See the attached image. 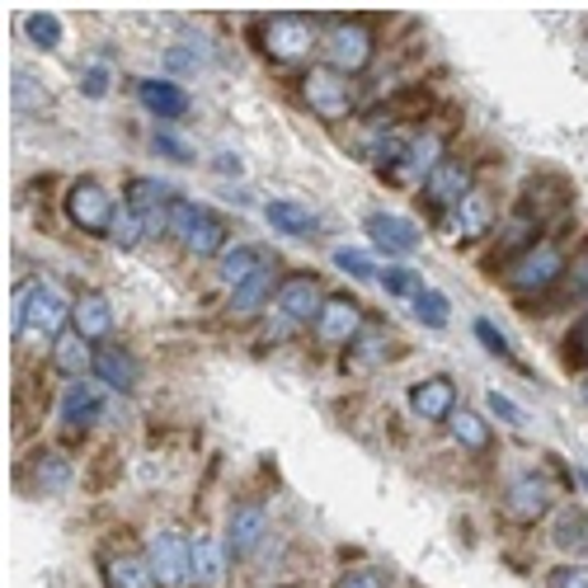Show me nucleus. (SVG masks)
I'll return each mask as SVG.
<instances>
[{"instance_id": "obj_29", "label": "nucleus", "mask_w": 588, "mask_h": 588, "mask_svg": "<svg viewBox=\"0 0 588 588\" xmlns=\"http://www.w3.org/2000/svg\"><path fill=\"white\" fill-rule=\"evenodd\" d=\"M33 475H39V490L57 494L71 481V466H66V456H57V452H39V456H33Z\"/></svg>"}, {"instance_id": "obj_22", "label": "nucleus", "mask_w": 588, "mask_h": 588, "mask_svg": "<svg viewBox=\"0 0 588 588\" xmlns=\"http://www.w3.org/2000/svg\"><path fill=\"white\" fill-rule=\"evenodd\" d=\"M137 95L156 118H183V114H189V95H183L175 81H141Z\"/></svg>"}, {"instance_id": "obj_32", "label": "nucleus", "mask_w": 588, "mask_h": 588, "mask_svg": "<svg viewBox=\"0 0 588 588\" xmlns=\"http://www.w3.org/2000/svg\"><path fill=\"white\" fill-rule=\"evenodd\" d=\"M377 279H381V287L391 292V297H410V302H414L419 292H424V279H419L414 269H406V264H396V269H381Z\"/></svg>"}, {"instance_id": "obj_31", "label": "nucleus", "mask_w": 588, "mask_h": 588, "mask_svg": "<svg viewBox=\"0 0 588 588\" xmlns=\"http://www.w3.org/2000/svg\"><path fill=\"white\" fill-rule=\"evenodd\" d=\"M410 306H414V321H419V325H429V329H443V325H448V311H452L443 292H433V287L419 292V297H414Z\"/></svg>"}, {"instance_id": "obj_16", "label": "nucleus", "mask_w": 588, "mask_h": 588, "mask_svg": "<svg viewBox=\"0 0 588 588\" xmlns=\"http://www.w3.org/2000/svg\"><path fill=\"white\" fill-rule=\"evenodd\" d=\"M367 235H372V245L386 250V254H410L419 245V227L406 222V217H396V212H372V217H367Z\"/></svg>"}, {"instance_id": "obj_20", "label": "nucleus", "mask_w": 588, "mask_h": 588, "mask_svg": "<svg viewBox=\"0 0 588 588\" xmlns=\"http://www.w3.org/2000/svg\"><path fill=\"white\" fill-rule=\"evenodd\" d=\"M71 321H76V335L104 339L108 329H114V306H108L104 292H85V297H76V311H71Z\"/></svg>"}, {"instance_id": "obj_3", "label": "nucleus", "mask_w": 588, "mask_h": 588, "mask_svg": "<svg viewBox=\"0 0 588 588\" xmlns=\"http://www.w3.org/2000/svg\"><path fill=\"white\" fill-rule=\"evenodd\" d=\"M560 273H565V250L556 241H537L504 269V283L518 297H537V292H550L560 283Z\"/></svg>"}, {"instance_id": "obj_17", "label": "nucleus", "mask_w": 588, "mask_h": 588, "mask_svg": "<svg viewBox=\"0 0 588 588\" xmlns=\"http://www.w3.org/2000/svg\"><path fill=\"white\" fill-rule=\"evenodd\" d=\"M264 527H269V518H264L260 504H235L231 508V523H227V550L245 560L250 550L264 542Z\"/></svg>"}, {"instance_id": "obj_26", "label": "nucleus", "mask_w": 588, "mask_h": 588, "mask_svg": "<svg viewBox=\"0 0 588 588\" xmlns=\"http://www.w3.org/2000/svg\"><path fill=\"white\" fill-rule=\"evenodd\" d=\"M269 297H273V260L254 273V279H245L241 287L231 292V311H235V316H254Z\"/></svg>"}, {"instance_id": "obj_18", "label": "nucleus", "mask_w": 588, "mask_h": 588, "mask_svg": "<svg viewBox=\"0 0 588 588\" xmlns=\"http://www.w3.org/2000/svg\"><path fill=\"white\" fill-rule=\"evenodd\" d=\"M490 227H494V203H490V193H485V189H471L462 203H456V212H452L456 241H481V235H490Z\"/></svg>"}, {"instance_id": "obj_27", "label": "nucleus", "mask_w": 588, "mask_h": 588, "mask_svg": "<svg viewBox=\"0 0 588 588\" xmlns=\"http://www.w3.org/2000/svg\"><path fill=\"white\" fill-rule=\"evenodd\" d=\"M452 438L466 452H485L490 448V424L475 410H452Z\"/></svg>"}, {"instance_id": "obj_19", "label": "nucleus", "mask_w": 588, "mask_h": 588, "mask_svg": "<svg viewBox=\"0 0 588 588\" xmlns=\"http://www.w3.org/2000/svg\"><path fill=\"white\" fill-rule=\"evenodd\" d=\"M108 391H133L137 386V363H133V354L127 348H118V344H104V348H95V367H90Z\"/></svg>"}, {"instance_id": "obj_5", "label": "nucleus", "mask_w": 588, "mask_h": 588, "mask_svg": "<svg viewBox=\"0 0 588 588\" xmlns=\"http://www.w3.org/2000/svg\"><path fill=\"white\" fill-rule=\"evenodd\" d=\"M302 99L311 104V114L325 118V123H339L354 114V85H348V76H339V71L329 66H311L302 76Z\"/></svg>"}, {"instance_id": "obj_24", "label": "nucleus", "mask_w": 588, "mask_h": 588, "mask_svg": "<svg viewBox=\"0 0 588 588\" xmlns=\"http://www.w3.org/2000/svg\"><path fill=\"white\" fill-rule=\"evenodd\" d=\"M269 264V254L260 250V245H235V250H227L222 254V264H217V273H222V283L235 292L245 279H254V273H260Z\"/></svg>"}, {"instance_id": "obj_14", "label": "nucleus", "mask_w": 588, "mask_h": 588, "mask_svg": "<svg viewBox=\"0 0 588 588\" xmlns=\"http://www.w3.org/2000/svg\"><path fill=\"white\" fill-rule=\"evenodd\" d=\"M410 410L419 419H429V424H438V419H452L456 410V386L452 377H424L410 386Z\"/></svg>"}, {"instance_id": "obj_13", "label": "nucleus", "mask_w": 588, "mask_h": 588, "mask_svg": "<svg viewBox=\"0 0 588 588\" xmlns=\"http://www.w3.org/2000/svg\"><path fill=\"white\" fill-rule=\"evenodd\" d=\"M321 306H325V292H321V283L311 279V273H292V279L279 287V311H283L292 325L316 321Z\"/></svg>"}, {"instance_id": "obj_44", "label": "nucleus", "mask_w": 588, "mask_h": 588, "mask_svg": "<svg viewBox=\"0 0 588 588\" xmlns=\"http://www.w3.org/2000/svg\"><path fill=\"white\" fill-rule=\"evenodd\" d=\"M165 62H170L175 71H183V66H189V71H193V66H198V52H183V48H170V57H165Z\"/></svg>"}, {"instance_id": "obj_40", "label": "nucleus", "mask_w": 588, "mask_h": 588, "mask_svg": "<svg viewBox=\"0 0 588 588\" xmlns=\"http://www.w3.org/2000/svg\"><path fill=\"white\" fill-rule=\"evenodd\" d=\"M81 90L90 99H104L108 95V66H90L85 76H81Z\"/></svg>"}, {"instance_id": "obj_21", "label": "nucleus", "mask_w": 588, "mask_h": 588, "mask_svg": "<svg viewBox=\"0 0 588 588\" xmlns=\"http://www.w3.org/2000/svg\"><path fill=\"white\" fill-rule=\"evenodd\" d=\"M52 367H57L62 377L71 381H81L85 377V367H95V354H90V339L76 335V329H66V335L52 344Z\"/></svg>"}, {"instance_id": "obj_34", "label": "nucleus", "mask_w": 588, "mask_h": 588, "mask_svg": "<svg viewBox=\"0 0 588 588\" xmlns=\"http://www.w3.org/2000/svg\"><path fill=\"white\" fill-rule=\"evenodd\" d=\"M141 235H146V222L123 203L118 217H114V231H108V241H114L118 250H133V245H141Z\"/></svg>"}, {"instance_id": "obj_12", "label": "nucleus", "mask_w": 588, "mask_h": 588, "mask_svg": "<svg viewBox=\"0 0 588 588\" xmlns=\"http://www.w3.org/2000/svg\"><path fill=\"white\" fill-rule=\"evenodd\" d=\"M358 329H363V306L354 297H325L321 316H316L321 344H354Z\"/></svg>"}, {"instance_id": "obj_7", "label": "nucleus", "mask_w": 588, "mask_h": 588, "mask_svg": "<svg viewBox=\"0 0 588 588\" xmlns=\"http://www.w3.org/2000/svg\"><path fill=\"white\" fill-rule=\"evenodd\" d=\"M372 48H377V39L363 20H339L325 33V57H329V71H339V76H358V71H367Z\"/></svg>"}, {"instance_id": "obj_15", "label": "nucleus", "mask_w": 588, "mask_h": 588, "mask_svg": "<svg viewBox=\"0 0 588 588\" xmlns=\"http://www.w3.org/2000/svg\"><path fill=\"white\" fill-rule=\"evenodd\" d=\"M57 410H62L66 429H90V424H99V419H104V391H99V386H90V381H71L62 391Z\"/></svg>"}, {"instance_id": "obj_46", "label": "nucleus", "mask_w": 588, "mask_h": 588, "mask_svg": "<svg viewBox=\"0 0 588 588\" xmlns=\"http://www.w3.org/2000/svg\"><path fill=\"white\" fill-rule=\"evenodd\" d=\"M584 400H588V377H584Z\"/></svg>"}, {"instance_id": "obj_30", "label": "nucleus", "mask_w": 588, "mask_h": 588, "mask_svg": "<svg viewBox=\"0 0 588 588\" xmlns=\"http://www.w3.org/2000/svg\"><path fill=\"white\" fill-rule=\"evenodd\" d=\"M24 33H29V43H33V48L52 52V48L62 43V20H57V14H48V10H33L29 20H24Z\"/></svg>"}, {"instance_id": "obj_23", "label": "nucleus", "mask_w": 588, "mask_h": 588, "mask_svg": "<svg viewBox=\"0 0 588 588\" xmlns=\"http://www.w3.org/2000/svg\"><path fill=\"white\" fill-rule=\"evenodd\" d=\"M104 584L108 588H156V575H151V560L141 556H108L104 560Z\"/></svg>"}, {"instance_id": "obj_1", "label": "nucleus", "mask_w": 588, "mask_h": 588, "mask_svg": "<svg viewBox=\"0 0 588 588\" xmlns=\"http://www.w3.org/2000/svg\"><path fill=\"white\" fill-rule=\"evenodd\" d=\"M71 306L62 287L52 283H24L14 292V311H10V325L20 339H52L57 344L66 335V321H71Z\"/></svg>"}, {"instance_id": "obj_4", "label": "nucleus", "mask_w": 588, "mask_h": 588, "mask_svg": "<svg viewBox=\"0 0 588 588\" xmlns=\"http://www.w3.org/2000/svg\"><path fill=\"white\" fill-rule=\"evenodd\" d=\"M66 217H71V227L85 231V235H108L114 231V198H108V189L99 179H76L66 189Z\"/></svg>"}, {"instance_id": "obj_41", "label": "nucleus", "mask_w": 588, "mask_h": 588, "mask_svg": "<svg viewBox=\"0 0 588 588\" xmlns=\"http://www.w3.org/2000/svg\"><path fill=\"white\" fill-rule=\"evenodd\" d=\"M550 584L556 588H588V565H560Z\"/></svg>"}, {"instance_id": "obj_28", "label": "nucleus", "mask_w": 588, "mask_h": 588, "mask_svg": "<svg viewBox=\"0 0 588 588\" xmlns=\"http://www.w3.org/2000/svg\"><path fill=\"white\" fill-rule=\"evenodd\" d=\"M193 579L212 588L217 579H222V546H217L212 537H198L193 542Z\"/></svg>"}, {"instance_id": "obj_35", "label": "nucleus", "mask_w": 588, "mask_h": 588, "mask_svg": "<svg viewBox=\"0 0 588 588\" xmlns=\"http://www.w3.org/2000/svg\"><path fill=\"white\" fill-rule=\"evenodd\" d=\"M335 264L348 273V279H358V283H367V279H377V264H372V254L367 250H335Z\"/></svg>"}, {"instance_id": "obj_9", "label": "nucleus", "mask_w": 588, "mask_h": 588, "mask_svg": "<svg viewBox=\"0 0 588 588\" xmlns=\"http://www.w3.org/2000/svg\"><path fill=\"white\" fill-rule=\"evenodd\" d=\"M550 504H556V485H550L546 475H537V471L518 475V481L504 490V513L513 523H537V518L550 513Z\"/></svg>"}, {"instance_id": "obj_37", "label": "nucleus", "mask_w": 588, "mask_h": 588, "mask_svg": "<svg viewBox=\"0 0 588 588\" xmlns=\"http://www.w3.org/2000/svg\"><path fill=\"white\" fill-rule=\"evenodd\" d=\"M475 339H481L494 358H513V348H508V339L500 335V325H494V321H485V316L475 321Z\"/></svg>"}, {"instance_id": "obj_38", "label": "nucleus", "mask_w": 588, "mask_h": 588, "mask_svg": "<svg viewBox=\"0 0 588 588\" xmlns=\"http://www.w3.org/2000/svg\"><path fill=\"white\" fill-rule=\"evenodd\" d=\"M565 273H569V283H565L569 297H588V245L575 254V264H565Z\"/></svg>"}, {"instance_id": "obj_10", "label": "nucleus", "mask_w": 588, "mask_h": 588, "mask_svg": "<svg viewBox=\"0 0 588 588\" xmlns=\"http://www.w3.org/2000/svg\"><path fill=\"white\" fill-rule=\"evenodd\" d=\"M471 189H475V183H471V165L456 160V156H448V160L424 179V198H429L433 212H456V203H462Z\"/></svg>"}, {"instance_id": "obj_6", "label": "nucleus", "mask_w": 588, "mask_h": 588, "mask_svg": "<svg viewBox=\"0 0 588 588\" xmlns=\"http://www.w3.org/2000/svg\"><path fill=\"white\" fill-rule=\"evenodd\" d=\"M260 48L273 62H302L316 48V24L302 20V14H269L260 24Z\"/></svg>"}, {"instance_id": "obj_2", "label": "nucleus", "mask_w": 588, "mask_h": 588, "mask_svg": "<svg viewBox=\"0 0 588 588\" xmlns=\"http://www.w3.org/2000/svg\"><path fill=\"white\" fill-rule=\"evenodd\" d=\"M170 235L189 254L208 260V254H222V245H227V222L212 208H203V203L175 198V203H170Z\"/></svg>"}, {"instance_id": "obj_36", "label": "nucleus", "mask_w": 588, "mask_h": 588, "mask_svg": "<svg viewBox=\"0 0 588 588\" xmlns=\"http://www.w3.org/2000/svg\"><path fill=\"white\" fill-rule=\"evenodd\" d=\"M485 406H490L494 419H504L508 429H523V424H527V414H523L518 406H513V400H508L504 391H490V396H485Z\"/></svg>"}, {"instance_id": "obj_45", "label": "nucleus", "mask_w": 588, "mask_h": 588, "mask_svg": "<svg viewBox=\"0 0 588 588\" xmlns=\"http://www.w3.org/2000/svg\"><path fill=\"white\" fill-rule=\"evenodd\" d=\"M217 170H222V175H241V160H235V156H217Z\"/></svg>"}, {"instance_id": "obj_33", "label": "nucleus", "mask_w": 588, "mask_h": 588, "mask_svg": "<svg viewBox=\"0 0 588 588\" xmlns=\"http://www.w3.org/2000/svg\"><path fill=\"white\" fill-rule=\"evenodd\" d=\"M588 542V518L579 508H565L560 518H556V546L560 550H579Z\"/></svg>"}, {"instance_id": "obj_42", "label": "nucleus", "mask_w": 588, "mask_h": 588, "mask_svg": "<svg viewBox=\"0 0 588 588\" xmlns=\"http://www.w3.org/2000/svg\"><path fill=\"white\" fill-rule=\"evenodd\" d=\"M335 588H386V579L377 575V569H354V575H344Z\"/></svg>"}, {"instance_id": "obj_8", "label": "nucleus", "mask_w": 588, "mask_h": 588, "mask_svg": "<svg viewBox=\"0 0 588 588\" xmlns=\"http://www.w3.org/2000/svg\"><path fill=\"white\" fill-rule=\"evenodd\" d=\"M151 575L160 588H189L193 584V546L179 537L175 527H165L151 537Z\"/></svg>"}, {"instance_id": "obj_39", "label": "nucleus", "mask_w": 588, "mask_h": 588, "mask_svg": "<svg viewBox=\"0 0 588 588\" xmlns=\"http://www.w3.org/2000/svg\"><path fill=\"white\" fill-rule=\"evenodd\" d=\"M151 141H156V151H160V156H170V160H179V165H189V160H193L189 141H179V137H170V133H156Z\"/></svg>"}, {"instance_id": "obj_25", "label": "nucleus", "mask_w": 588, "mask_h": 588, "mask_svg": "<svg viewBox=\"0 0 588 588\" xmlns=\"http://www.w3.org/2000/svg\"><path fill=\"white\" fill-rule=\"evenodd\" d=\"M264 217H269V227L273 231H283V235H316V212L311 208H302V203H287V198H273V203L264 208Z\"/></svg>"}, {"instance_id": "obj_43", "label": "nucleus", "mask_w": 588, "mask_h": 588, "mask_svg": "<svg viewBox=\"0 0 588 588\" xmlns=\"http://www.w3.org/2000/svg\"><path fill=\"white\" fill-rule=\"evenodd\" d=\"M569 358H579L584 367H588V316L569 329Z\"/></svg>"}, {"instance_id": "obj_11", "label": "nucleus", "mask_w": 588, "mask_h": 588, "mask_svg": "<svg viewBox=\"0 0 588 588\" xmlns=\"http://www.w3.org/2000/svg\"><path fill=\"white\" fill-rule=\"evenodd\" d=\"M443 160H448V156H443V137H438V133H419V137H410L406 156H400V165L391 170V179H396V183H424Z\"/></svg>"}]
</instances>
